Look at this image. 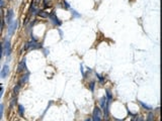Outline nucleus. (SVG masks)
Here are the masks:
<instances>
[{
	"label": "nucleus",
	"mask_w": 162,
	"mask_h": 121,
	"mask_svg": "<svg viewBox=\"0 0 162 121\" xmlns=\"http://www.w3.org/2000/svg\"><path fill=\"white\" fill-rule=\"evenodd\" d=\"M49 18L51 19V21H52L53 24L58 25V26H60L61 24H62V22L60 21V19H59V18L57 17V15L55 14V12H52L51 14H49Z\"/></svg>",
	"instance_id": "1"
},
{
	"label": "nucleus",
	"mask_w": 162,
	"mask_h": 121,
	"mask_svg": "<svg viewBox=\"0 0 162 121\" xmlns=\"http://www.w3.org/2000/svg\"><path fill=\"white\" fill-rule=\"evenodd\" d=\"M93 121H101V114H100V109L96 106L93 110V116H92Z\"/></svg>",
	"instance_id": "2"
},
{
	"label": "nucleus",
	"mask_w": 162,
	"mask_h": 121,
	"mask_svg": "<svg viewBox=\"0 0 162 121\" xmlns=\"http://www.w3.org/2000/svg\"><path fill=\"white\" fill-rule=\"evenodd\" d=\"M13 16H14V12L13 10H8L7 11V14H6V22H7L9 25L12 23V19H13Z\"/></svg>",
	"instance_id": "3"
},
{
	"label": "nucleus",
	"mask_w": 162,
	"mask_h": 121,
	"mask_svg": "<svg viewBox=\"0 0 162 121\" xmlns=\"http://www.w3.org/2000/svg\"><path fill=\"white\" fill-rule=\"evenodd\" d=\"M17 27V20H15V21H13L10 25H9V29H8V35H12L13 32L15 31Z\"/></svg>",
	"instance_id": "4"
},
{
	"label": "nucleus",
	"mask_w": 162,
	"mask_h": 121,
	"mask_svg": "<svg viewBox=\"0 0 162 121\" xmlns=\"http://www.w3.org/2000/svg\"><path fill=\"white\" fill-rule=\"evenodd\" d=\"M8 73H9V67H8V65H4L3 66V68H2V71H1V73H0V76H1V78H6V76L8 75Z\"/></svg>",
	"instance_id": "5"
},
{
	"label": "nucleus",
	"mask_w": 162,
	"mask_h": 121,
	"mask_svg": "<svg viewBox=\"0 0 162 121\" xmlns=\"http://www.w3.org/2000/svg\"><path fill=\"white\" fill-rule=\"evenodd\" d=\"M4 53L6 56L10 55V43H9V40H7V39L5 40V44H4Z\"/></svg>",
	"instance_id": "6"
},
{
	"label": "nucleus",
	"mask_w": 162,
	"mask_h": 121,
	"mask_svg": "<svg viewBox=\"0 0 162 121\" xmlns=\"http://www.w3.org/2000/svg\"><path fill=\"white\" fill-rule=\"evenodd\" d=\"M23 71H26V64H25V59H23L21 62L19 63L18 65V70L17 72H23Z\"/></svg>",
	"instance_id": "7"
},
{
	"label": "nucleus",
	"mask_w": 162,
	"mask_h": 121,
	"mask_svg": "<svg viewBox=\"0 0 162 121\" xmlns=\"http://www.w3.org/2000/svg\"><path fill=\"white\" fill-rule=\"evenodd\" d=\"M29 77H30V73H26L25 75H23V76L21 77V79H20V81H19L18 84L21 86L23 83H26V82H28V80H29Z\"/></svg>",
	"instance_id": "8"
},
{
	"label": "nucleus",
	"mask_w": 162,
	"mask_h": 121,
	"mask_svg": "<svg viewBox=\"0 0 162 121\" xmlns=\"http://www.w3.org/2000/svg\"><path fill=\"white\" fill-rule=\"evenodd\" d=\"M105 92H106V101L107 102H111V100H112V95H111V91L110 90H105Z\"/></svg>",
	"instance_id": "9"
},
{
	"label": "nucleus",
	"mask_w": 162,
	"mask_h": 121,
	"mask_svg": "<svg viewBox=\"0 0 162 121\" xmlns=\"http://www.w3.org/2000/svg\"><path fill=\"white\" fill-rule=\"evenodd\" d=\"M38 15L40 16V17H43V18H47V17H49V13L44 11V10H40V11H39Z\"/></svg>",
	"instance_id": "10"
},
{
	"label": "nucleus",
	"mask_w": 162,
	"mask_h": 121,
	"mask_svg": "<svg viewBox=\"0 0 162 121\" xmlns=\"http://www.w3.org/2000/svg\"><path fill=\"white\" fill-rule=\"evenodd\" d=\"M139 103H140V105L143 107L144 109H146V110H152V107L150 105H148V104H146L144 102H142V101H139Z\"/></svg>",
	"instance_id": "11"
},
{
	"label": "nucleus",
	"mask_w": 162,
	"mask_h": 121,
	"mask_svg": "<svg viewBox=\"0 0 162 121\" xmlns=\"http://www.w3.org/2000/svg\"><path fill=\"white\" fill-rule=\"evenodd\" d=\"M71 13H72V15H73L74 18H80L81 17V14H79V13L76 10H74V9H71Z\"/></svg>",
	"instance_id": "12"
},
{
	"label": "nucleus",
	"mask_w": 162,
	"mask_h": 121,
	"mask_svg": "<svg viewBox=\"0 0 162 121\" xmlns=\"http://www.w3.org/2000/svg\"><path fill=\"white\" fill-rule=\"evenodd\" d=\"M18 112H19V115H20V117H23L24 109H23V106H22V105H18Z\"/></svg>",
	"instance_id": "13"
},
{
	"label": "nucleus",
	"mask_w": 162,
	"mask_h": 121,
	"mask_svg": "<svg viewBox=\"0 0 162 121\" xmlns=\"http://www.w3.org/2000/svg\"><path fill=\"white\" fill-rule=\"evenodd\" d=\"M20 87H21V86H20L19 84H17L15 87H14V89H13V94H14V95H16V94L19 92V89H20Z\"/></svg>",
	"instance_id": "14"
},
{
	"label": "nucleus",
	"mask_w": 162,
	"mask_h": 121,
	"mask_svg": "<svg viewBox=\"0 0 162 121\" xmlns=\"http://www.w3.org/2000/svg\"><path fill=\"white\" fill-rule=\"evenodd\" d=\"M147 121H154V114H153L152 112H150L149 114H148Z\"/></svg>",
	"instance_id": "15"
},
{
	"label": "nucleus",
	"mask_w": 162,
	"mask_h": 121,
	"mask_svg": "<svg viewBox=\"0 0 162 121\" xmlns=\"http://www.w3.org/2000/svg\"><path fill=\"white\" fill-rule=\"evenodd\" d=\"M3 109H4L3 104H0V119L2 118V115H3Z\"/></svg>",
	"instance_id": "16"
},
{
	"label": "nucleus",
	"mask_w": 162,
	"mask_h": 121,
	"mask_svg": "<svg viewBox=\"0 0 162 121\" xmlns=\"http://www.w3.org/2000/svg\"><path fill=\"white\" fill-rule=\"evenodd\" d=\"M94 86H95V83H94V82H91V83H90V85H89V89H90V91H91V92H93V91H94Z\"/></svg>",
	"instance_id": "17"
},
{
	"label": "nucleus",
	"mask_w": 162,
	"mask_h": 121,
	"mask_svg": "<svg viewBox=\"0 0 162 121\" xmlns=\"http://www.w3.org/2000/svg\"><path fill=\"white\" fill-rule=\"evenodd\" d=\"M96 77L98 78V80H99V82H100V83H103V81H104V79H103L102 77H101V76L99 75V74H97V73H96Z\"/></svg>",
	"instance_id": "18"
},
{
	"label": "nucleus",
	"mask_w": 162,
	"mask_h": 121,
	"mask_svg": "<svg viewBox=\"0 0 162 121\" xmlns=\"http://www.w3.org/2000/svg\"><path fill=\"white\" fill-rule=\"evenodd\" d=\"M80 72H81V74H82V76L85 78V74H84V69H83V66L81 65L80 66Z\"/></svg>",
	"instance_id": "19"
},
{
	"label": "nucleus",
	"mask_w": 162,
	"mask_h": 121,
	"mask_svg": "<svg viewBox=\"0 0 162 121\" xmlns=\"http://www.w3.org/2000/svg\"><path fill=\"white\" fill-rule=\"evenodd\" d=\"M63 3H64V6H65V8H67V9H70V5L68 4V2H67V1H64Z\"/></svg>",
	"instance_id": "20"
},
{
	"label": "nucleus",
	"mask_w": 162,
	"mask_h": 121,
	"mask_svg": "<svg viewBox=\"0 0 162 121\" xmlns=\"http://www.w3.org/2000/svg\"><path fill=\"white\" fill-rule=\"evenodd\" d=\"M2 53H3V49H2V45L0 44V60L2 58Z\"/></svg>",
	"instance_id": "21"
},
{
	"label": "nucleus",
	"mask_w": 162,
	"mask_h": 121,
	"mask_svg": "<svg viewBox=\"0 0 162 121\" xmlns=\"http://www.w3.org/2000/svg\"><path fill=\"white\" fill-rule=\"evenodd\" d=\"M2 29V18H0V31Z\"/></svg>",
	"instance_id": "22"
},
{
	"label": "nucleus",
	"mask_w": 162,
	"mask_h": 121,
	"mask_svg": "<svg viewBox=\"0 0 162 121\" xmlns=\"http://www.w3.org/2000/svg\"><path fill=\"white\" fill-rule=\"evenodd\" d=\"M2 94H3V90H1V91H0V98H1V96H2Z\"/></svg>",
	"instance_id": "23"
},
{
	"label": "nucleus",
	"mask_w": 162,
	"mask_h": 121,
	"mask_svg": "<svg viewBox=\"0 0 162 121\" xmlns=\"http://www.w3.org/2000/svg\"><path fill=\"white\" fill-rule=\"evenodd\" d=\"M137 121H144V120H143V118H141V117H140V118H139Z\"/></svg>",
	"instance_id": "24"
},
{
	"label": "nucleus",
	"mask_w": 162,
	"mask_h": 121,
	"mask_svg": "<svg viewBox=\"0 0 162 121\" xmlns=\"http://www.w3.org/2000/svg\"><path fill=\"white\" fill-rule=\"evenodd\" d=\"M85 121H91V120H90V119H89V118H88V119H86V120H85Z\"/></svg>",
	"instance_id": "25"
},
{
	"label": "nucleus",
	"mask_w": 162,
	"mask_h": 121,
	"mask_svg": "<svg viewBox=\"0 0 162 121\" xmlns=\"http://www.w3.org/2000/svg\"><path fill=\"white\" fill-rule=\"evenodd\" d=\"M2 90V88H1V87H0V91H1Z\"/></svg>",
	"instance_id": "26"
}]
</instances>
